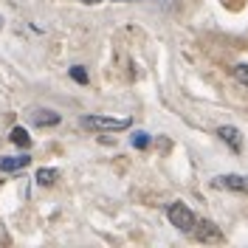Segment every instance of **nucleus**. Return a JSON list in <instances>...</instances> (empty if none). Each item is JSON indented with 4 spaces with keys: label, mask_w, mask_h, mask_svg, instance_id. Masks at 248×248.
Here are the masks:
<instances>
[{
    "label": "nucleus",
    "mask_w": 248,
    "mask_h": 248,
    "mask_svg": "<svg viewBox=\"0 0 248 248\" xmlns=\"http://www.w3.org/2000/svg\"><path fill=\"white\" fill-rule=\"evenodd\" d=\"M167 217H170L172 226H175L178 232H184V234H192V232H195V226H198V220H201V217L195 215L186 203H181V201H175V203L167 206Z\"/></svg>",
    "instance_id": "f257e3e1"
},
{
    "label": "nucleus",
    "mask_w": 248,
    "mask_h": 248,
    "mask_svg": "<svg viewBox=\"0 0 248 248\" xmlns=\"http://www.w3.org/2000/svg\"><path fill=\"white\" fill-rule=\"evenodd\" d=\"M82 127L85 130H99V133H119V130H127L133 119L124 116V119H110V116H82Z\"/></svg>",
    "instance_id": "f03ea898"
},
{
    "label": "nucleus",
    "mask_w": 248,
    "mask_h": 248,
    "mask_svg": "<svg viewBox=\"0 0 248 248\" xmlns=\"http://www.w3.org/2000/svg\"><path fill=\"white\" fill-rule=\"evenodd\" d=\"M215 186L217 189H229V192H243V195H248V175H217Z\"/></svg>",
    "instance_id": "7ed1b4c3"
},
{
    "label": "nucleus",
    "mask_w": 248,
    "mask_h": 248,
    "mask_svg": "<svg viewBox=\"0 0 248 248\" xmlns=\"http://www.w3.org/2000/svg\"><path fill=\"white\" fill-rule=\"evenodd\" d=\"M192 234H195L201 243H220V240H223L220 229H217L215 223H209V220H198V226H195Z\"/></svg>",
    "instance_id": "20e7f679"
},
{
    "label": "nucleus",
    "mask_w": 248,
    "mask_h": 248,
    "mask_svg": "<svg viewBox=\"0 0 248 248\" xmlns=\"http://www.w3.org/2000/svg\"><path fill=\"white\" fill-rule=\"evenodd\" d=\"M62 116L57 113V110H48V108H40L31 113V124L34 127H54V124H60Z\"/></svg>",
    "instance_id": "39448f33"
},
{
    "label": "nucleus",
    "mask_w": 248,
    "mask_h": 248,
    "mask_svg": "<svg viewBox=\"0 0 248 248\" xmlns=\"http://www.w3.org/2000/svg\"><path fill=\"white\" fill-rule=\"evenodd\" d=\"M217 136H220V141H226L234 153H240V150H243V139H240V130H237V127L223 124V127H217Z\"/></svg>",
    "instance_id": "423d86ee"
},
{
    "label": "nucleus",
    "mask_w": 248,
    "mask_h": 248,
    "mask_svg": "<svg viewBox=\"0 0 248 248\" xmlns=\"http://www.w3.org/2000/svg\"><path fill=\"white\" fill-rule=\"evenodd\" d=\"M29 155H0V170L3 172H17L23 167H29Z\"/></svg>",
    "instance_id": "0eeeda50"
},
{
    "label": "nucleus",
    "mask_w": 248,
    "mask_h": 248,
    "mask_svg": "<svg viewBox=\"0 0 248 248\" xmlns=\"http://www.w3.org/2000/svg\"><path fill=\"white\" fill-rule=\"evenodd\" d=\"M9 139L15 141L17 147H31V136H29L26 127H12V136H9Z\"/></svg>",
    "instance_id": "6e6552de"
},
{
    "label": "nucleus",
    "mask_w": 248,
    "mask_h": 248,
    "mask_svg": "<svg viewBox=\"0 0 248 248\" xmlns=\"http://www.w3.org/2000/svg\"><path fill=\"white\" fill-rule=\"evenodd\" d=\"M57 175H60L57 170H51V167H43V170H37V181H40L43 186H51L54 181H57Z\"/></svg>",
    "instance_id": "1a4fd4ad"
},
{
    "label": "nucleus",
    "mask_w": 248,
    "mask_h": 248,
    "mask_svg": "<svg viewBox=\"0 0 248 248\" xmlns=\"http://www.w3.org/2000/svg\"><path fill=\"white\" fill-rule=\"evenodd\" d=\"M232 77L240 82V85H246L248 88V65H234L232 68Z\"/></svg>",
    "instance_id": "9d476101"
},
{
    "label": "nucleus",
    "mask_w": 248,
    "mask_h": 248,
    "mask_svg": "<svg viewBox=\"0 0 248 248\" xmlns=\"http://www.w3.org/2000/svg\"><path fill=\"white\" fill-rule=\"evenodd\" d=\"M71 79L79 82V85H88V71H85L82 65H74V68H71Z\"/></svg>",
    "instance_id": "9b49d317"
},
{
    "label": "nucleus",
    "mask_w": 248,
    "mask_h": 248,
    "mask_svg": "<svg viewBox=\"0 0 248 248\" xmlns=\"http://www.w3.org/2000/svg\"><path fill=\"white\" fill-rule=\"evenodd\" d=\"M133 147H136V150L150 147V136H147V133H136V136H133Z\"/></svg>",
    "instance_id": "f8f14e48"
},
{
    "label": "nucleus",
    "mask_w": 248,
    "mask_h": 248,
    "mask_svg": "<svg viewBox=\"0 0 248 248\" xmlns=\"http://www.w3.org/2000/svg\"><path fill=\"white\" fill-rule=\"evenodd\" d=\"M82 3H105V0H82ZM116 3H136V0H116Z\"/></svg>",
    "instance_id": "ddd939ff"
},
{
    "label": "nucleus",
    "mask_w": 248,
    "mask_h": 248,
    "mask_svg": "<svg viewBox=\"0 0 248 248\" xmlns=\"http://www.w3.org/2000/svg\"><path fill=\"white\" fill-rule=\"evenodd\" d=\"M153 3H161V6H172L175 0H153Z\"/></svg>",
    "instance_id": "4468645a"
},
{
    "label": "nucleus",
    "mask_w": 248,
    "mask_h": 248,
    "mask_svg": "<svg viewBox=\"0 0 248 248\" xmlns=\"http://www.w3.org/2000/svg\"><path fill=\"white\" fill-rule=\"evenodd\" d=\"M0 26H3V17H0Z\"/></svg>",
    "instance_id": "2eb2a0df"
}]
</instances>
